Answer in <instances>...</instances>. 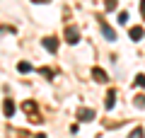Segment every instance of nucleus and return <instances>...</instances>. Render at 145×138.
<instances>
[{"label": "nucleus", "instance_id": "nucleus-5", "mask_svg": "<svg viewBox=\"0 0 145 138\" xmlns=\"http://www.w3.org/2000/svg\"><path fill=\"white\" fill-rule=\"evenodd\" d=\"M24 109L31 114V121H41V119H39V114H36V104H34V102H24Z\"/></svg>", "mask_w": 145, "mask_h": 138}, {"label": "nucleus", "instance_id": "nucleus-11", "mask_svg": "<svg viewBox=\"0 0 145 138\" xmlns=\"http://www.w3.org/2000/svg\"><path fill=\"white\" fill-rule=\"evenodd\" d=\"M135 104L143 109V107H145V95H138V97H135Z\"/></svg>", "mask_w": 145, "mask_h": 138}, {"label": "nucleus", "instance_id": "nucleus-4", "mask_svg": "<svg viewBox=\"0 0 145 138\" xmlns=\"http://www.w3.org/2000/svg\"><path fill=\"white\" fill-rule=\"evenodd\" d=\"M44 49H46V51H51V53H56V49H58L56 39H53V36H46V39H44Z\"/></svg>", "mask_w": 145, "mask_h": 138}, {"label": "nucleus", "instance_id": "nucleus-14", "mask_svg": "<svg viewBox=\"0 0 145 138\" xmlns=\"http://www.w3.org/2000/svg\"><path fill=\"white\" fill-rule=\"evenodd\" d=\"M114 7H116V0H106V10L111 12V10H114Z\"/></svg>", "mask_w": 145, "mask_h": 138}, {"label": "nucleus", "instance_id": "nucleus-3", "mask_svg": "<svg viewBox=\"0 0 145 138\" xmlns=\"http://www.w3.org/2000/svg\"><path fill=\"white\" fill-rule=\"evenodd\" d=\"M78 119H82V121H92V119H94V112H92V109L80 107V109H78Z\"/></svg>", "mask_w": 145, "mask_h": 138}, {"label": "nucleus", "instance_id": "nucleus-16", "mask_svg": "<svg viewBox=\"0 0 145 138\" xmlns=\"http://www.w3.org/2000/svg\"><path fill=\"white\" fill-rule=\"evenodd\" d=\"M140 10H143V17H145V0H143V5H140Z\"/></svg>", "mask_w": 145, "mask_h": 138}, {"label": "nucleus", "instance_id": "nucleus-12", "mask_svg": "<svg viewBox=\"0 0 145 138\" xmlns=\"http://www.w3.org/2000/svg\"><path fill=\"white\" fill-rule=\"evenodd\" d=\"M17 68H20V73H29V70H31V66H29V63H20Z\"/></svg>", "mask_w": 145, "mask_h": 138}, {"label": "nucleus", "instance_id": "nucleus-7", "mask_svg": "<svg viewBox=\"0 0 145 138\" xmlns=\"http://www.w3.org/2000/svg\"><path fill=\"white\" fill-rule=\"evenodd\" d=\"M5 116H12V114H15V102H12V99H5Z\"/></svg>", "mask_w": 145, "mask_h": 138}, {"label": "nucleus", "instance_id": "nucleus-2", "mask_svg": "<svg viewBox=\"0 0 145 138\" xmlns=\"http://www.w3.org/2000/svg\"><path fill=\"white\" fill-rule=\"evenodd\" d=\"M99 27H102V32H104V36H106L109 41H116V32L111 29V27H109V24H106V22H104V20H99Z\"/></svg>", "mask_w": 145, "mask_h": 138}, {"label": "nucleus", "instance_id": "nucleus-17", "mask_svg": "<svg viewBox=\"0 0 145 138\" xmlns=\"http://www.w3.org/2000/svg\"><path fill=\"white\" fill-rule=\"evenodd\" d=\"M36 138H46V136H44V133H41V136H36Z\"/></svg>", "mask_w": 145, "mask_h": 138}, {"label": "nucleus", "instance_id": "nucleus-15", "mask_svg": "<svg viewBox=\"0 0 145 138\" xmlns=\"http://www.w3.org/2000/svg\"><path fill=\"white\" fill-rule=\"evenodd\" d=\"M41 75H46V78H53V73L48 70V68H41Z\"/></svg>", "mask_w": 145, "mask_h": 138}, {"label": "nucleus", "instance_id": "nucleus-10", "mask_svg": "<svg viewBox=\"0 0 145 138\" xmlns=\"http://www.w3.org/2000/svg\"><path fill=\"white\" fill-rule=\"evenodd\" d=\"M128 138H143V128H135V131H131Z\"/></svg>", "mask_w": 145, "mask_h": 138}, {"label": "nucleus", "instance_id": "nucleus-13", "mask_svg": "<svg viewBox=\"0 0 145 138\" xmlns=\"http://www.w3.org/2000/svg\"><path fill=\"white\" fill-rule=\"evenodd\" d=\"M135 85H140V87H145V75H138V78H135Z\"/></svg>", "mask_w": 145, "mask_h": 138}, {"label": "nucleus", "instance_id": "nucleus-8", "mask_svg": "<svg viewBox=\"0 0 145 138\" xmlns=\"http://www.w3.org/2000/svg\"><path fill=\"white\" fill-rule=\"evenodd\" d=\"M114 99H116V92H114V90H109V95H106V104H104V107H106V109H114Z\"/></svg>", "mask_w": 145, "mask_h": 138}, {"label": "nucleus", "instance_id": "nucleus-1", "mask_svg": "<svg viewBox=\"0 0 145 138\" xmlns=\"http://www.w3.org/2000/svg\"><path fill=\"white\" fill-rule=\"evenodd\" d=\"M65 39H68V44H78V41H80L78 27H68V29H65Z\"/></svg>", "mask_w": 145, "mask_h": 138}, {"label": "nucleus", "instance_id": "nucleus-6", "mask_svg": "<svg viewBox=\"0 0 145 138\" xmlns=\"http://www.w3.org/2000/svg\"><path fill=\"white\" fill-rule=\"evenodd\" d=\"M92 78H94L97 82H106V73H104L102 68H94V70H92Z\"/></svg>", "mask_w": 145, "mask_h": 138}, {"label": "nucleus", "instance_id": "nucleus-9", "mask_svg": "<svg viewBox=\"0 0 145 138\" xmlns=\"http://www.w3.org/2000/svg\"><path fill=\"white\" fill-rule=\"evenodd\" d=\"M131 39H133V41L143 39V27H133V29H131Z\"/></svg>", "mask_w": 145, "mask_h": 138}]
</instances>
